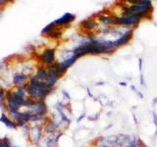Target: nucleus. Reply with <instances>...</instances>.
I'll use <instances>...</instances> for the list:
<instances>
[{
  "label": "nucleus",
  "instance_id": "1",
  "mask_svg": "<svg viewBox=\"0 0 157 147\" xmlns=\"http://www.w3.org/2000/svg\"><path fill=\"white\" fill-rule=\"evenodd\" d=\"M54 88H49L45 85V82L39 81L38 78L33 76L31 78V81L26 87L27 94L32 98L33 100H45V98L51 94Z\"/></svg>",
  "mask_w": 157,
  "mask_h": 147
},
{
  "label": "nucleus",
  "instance_id": "2",
  "mask_svg": "<svg viewBox=\"0 0 157 147\" xmlns=\"http://www.w3.org/2000/svg\"><path fill=\"white\" fill-rule=\"evenodd\" d=\"M152 12V2L151 0H140L139 2L131 5V6H126L124 8L123 15L128 14H136L140 16L142 19L149 17Z\"/></svg>",
  "mask_w": 157,
  "mask_h": 147
},
{
  "label": "nucleus",
  "instance_id": "3",
  "mask_svg": "<svg viewBox=\"0 0 157 147\" xmlns=\"http://www.w3.org/2000/svg\"><path fill=\"white\" fill-rule=\"evenodd\" d=\"M142 18L136 14H128V15H122L121 17H116L115 26L123 27L126 28H134L137 26Z\"/></svg>",
  "mask_w": 157,
  "mask_h": 147
},
{
  "label": "nucleus",
  "instance_id": "4",
  "mask_svg": "<svg viewBox=\"0 0 157 147\" xmlns=\"http://www.w3.org/2000/svg\"><path fill=\"white\" fill-rule=\"evenodd\" d=\"M118 141V134L102 135L93 139L91 147H116Z\"/></svg>",
  "mask_w": 157,
  "mask_h": 147
},
{
  "label": "nucleus",
  "instance_id": "5",
  "mask_svg": "<svg viewBox=\"0 0 157 147\" xmlns=\"http://www.w3.org/2000/svg\"><path fill=\"white\" fill-rule=\"evenodd\" d=\"M29 108L28 112L31 114H36V115H41V116H46L48 113V107L45 101L43 100H34L33 104L31 105Z\"/></svg>",
  "mask_w": 157,
  "mask_h": 147
},
{
  "label": "nucleus",
  "instance_id": "6",
  "mask_svg": "<svg viewBox=\"0 0 157 147\" xmlns=\"http://www.w3.org/2000/svg\"><path fill=\"white\" fill-rule=\"evenodd\" d=\"M43 126L40 125H36V126H33V127L29 129V138H31V141L34 144H38L43 139Z\"/></svg>",
  "mask_w": 157,
  "mask_h": 147
},
{
  "label": "nucleus",
  "instance_id": "7",
  "mask_svg": "<svg viewBox=\"0 0 157 147\" xmlns=\"http://www.w3.org/2000/svg\"><path fill=\"white\" fill-rule=\"evenodd\" d=\"M134 32H135L134 28H129L125 33H123L120 37H118L117 39H115V40H114V46L116 47V49L120 48V47L124 46V45H127V44L132 40V36H134Z\"/></svg>",
  "mask_w": 157,
  "mask_h": 147
},
{
  "label": "nucleus",
  "instance_id": "8",
  "mask_svg": "<svg viewBox=\"0 0 157 147\" xmlns=\"http://www.w3.org/2000/svg\"><path fill=\"white\" fill-rule=\"evenodd\" d=\"M40 61L42 64L48 67L55 64V49L48 48L46 50H44L40 56Z\"/></svg>",
  "mask_w": 157,
  "mask_h": 147
},
{
  "label": "nucleus",
  "instance_id": "9",
  "mask_svg": "<svg viewBox=\"0 0 157 147\" xmlns=\"http://www.w3.org/2000/svg\"><path fill=\"white\" fill-rule=\"evenodd\" d=\"M81 28H82V31L86 32V34L88 33H94L93 31L96 29L97 31V28H98V23L96 21L95 18L90 17V18H87L86 20H83L81 24Z\"/></svg>",
  "mask_w": 157,
  "mask_h": 147
},
{
  "label": "nucleus",
  "instance_id": "10",
  "mask_svg": "<svg viewBox=\"0 0 157 147\" xmlns=\"http://www.w3.org/2000/svg\"><path fill=\"white\" fill-rule=\"evenodd\" d=\"M76 16L72 13H65L62 17H60L59 19L55 20L53 23L58 27H65L68 26V24H72L74 21H75Z\"/></svg>",
  "mask_w": 157,
  "mask_h": 147
},
{
  "label": "nucleus",
  "instance_id": "11",
  "mask_svg": "<svg viewBox=\"0 0 157 147\" xmlns=\"http://www.w3.org/2000/svg\"><path fill=\"white\" fill-rule=\"evenodd\" d=\"M43 130L44 132L46 134H56L59 130H61L59 129V126H57V124L54 122L52 119H48L45 123H44V126H43Z\"/></svg>",
  "mask_w": 157,
  "mask_h": 147
},
{
  "label": "nucleus",
  "instance_id": "12",
  "mask_svg": "<svg viewBox=\"0 0 157 147\" xmlns=\"http://www.w3.org/2000/svg\"><path fill=\"white\" fill-rule=\"evenodd\" d=\"M7 103H8V109L10 112L19 111L20 107H21L20 103L17 101L16 97H15L14 93H11V92H9L7 94Z\"/></svg>",
  "mask_w": 157,
  "mask_h": 147
},
{
  "label": "nucleus",
  "instance_id": "13",
  "mask_svg": "<svg viewBox=\"0 0 157 147\" xmlns=\"http://www.w3.org/2000/svg\"><path fill=\"white\" fill-rule=\"evenodd\" d=\"M115 21H116V17L113 16H106L104 14L98 16V22L101 24H104V26H108V27L115 26Z\"/></svg>",
  "mask_w": 157,
  "mask_h": 147
},
{
  "label": "nucleus",
  "instance_id": "14",
  "mask_svg": "<svg viewBox=\"0 0 157 147\" xmlns=\"http://www.w3.org/2000/svg\"><path fill=\"white\" fill-rule=\"evenodd\" d=\"M34 76H36L39 81L45 82L48 80V70L44 67H40V68L37 69V71H36Z\"/></svg>",
  "mask_w": 157,
  "mask_h": 147
},
{
  "label": "nucleus",
  "instance_id": "15",
  "mask_svg": "<svg viewBox=\"0 0 157 147\" xmlns=\"http://www.w3.org/2000/svg\"><path fill=\"white\" fill-rule=\"evenodd\" d=\"M0 122L2 123V124H4V126H7V127H9V129H17V124L16 123H14L12 120H10L9 118H8V116H6L3 113V114L1 115V117H0Z\"/></svg>",
  "mask_w": 157,
  "mask_h": 147
},
{
  "label": "nucleus",
  "instance_id": "16",
  "mask_svg": "<svg viewBox=\"0 0 157 147\" xmlns=\"http://www.w3.org/2000/svg\"><path fill=\"white\" fill-rule=\"evenodd\" d=\"M27 78H28V76H26L25 74H16V75H14L13 77V82H14V85L21 86V85H24L23 83Z\"/></svg>",
  "mask_w": 157,
  "mask_h": 147
},
{
  "label": "nucleus",
  "instance_id": "17",
  "mask_svg": "<svg viewBox=\"0 0 157 147\" xmlns=\"http://www.w3.org/2000/svg\"><path fill=\"white\" fill-rule=\"evenodd\" d=\"M130 89L135 93V94L140 98V100H144V93H142L140 90L137 89V87L135 85H130Z\"/></svg>",
  "mask_w": 157,
  "mask_h": 147
},
{
  "label": "nucleus",
  "instance_id": "18",
  "mask_svg": "<svg viewBox=\"0 0 157 147\" xmlns=\"http://www.w3.org/2000/svg\"><path fill=\"white\" fill-rule=\"evenodd\" d=\"M61 36H62L61 31L59 28H53L52 31L47 34V36L51 37V38H60Z\"/></svg>",
  "mask_w": 157,
  "mask_h": 147
},
{
  "label": "nucleus",
  "instance_id": "19",
  "mask_svg": "<svg viewBox=\"0 0 157 147\" xmlns=\"http://www.w3.org/2000/svg\"><path fill=\"white\" fill-rule=\"evenodd\" d=\"M151 119H152V123L155 126V131H154V136H157V113L153 110L151 111Z\"/></svg>",
  "mask_w": 157,
  "mask_h": 147
},
{
  "label": "nucleus",
  "instance_id": "20",
  "mask_svg": "<svg viewBox=\"0 0 157 147\" xmlns=\"http://www.w3.org/2000/svg\"><path fill=\"white\" fill-rule=\"evenodd\" d=\"M55 27H56V24H54V23L49 24H47V26L42 29V31H41V33H42V34H46V36H47V34H48L49 32H50L53 28H55Z\"/></svg>",
  "mask_w": 157,
  "mask_h": 147
},
{
  "label": "nucleus",
  "instance_id": "21",
  "mask_svg": "<svg viewBox=\"0 0 157 147\" xmlns=\"http://www.w3.org/2000/svg\"><path fill=\"white\" fill-rule=\"evenodd\" d=\"M99 118H100V112H98V113H94L92 115H88L86 117V119L90 122H96L99 120Z\"/></svg>",
  "mask_w": 157,
  "mask_h": 147
},
{
  "label": "nucleus",
  "instance_id": "22",
  "mask_svg": "<svg viewBox=\"0 0 157 147\" xmlns=\"http://www.w3.org/2000/svg\"><path fill=\"white\" fill-rule=\"evenodd\" d=\"M87 117V112L86 111V110H83L80 115H78V117L77 118V120H76V122H77V124H80V123L83 120V119H86V118Z\"/></svg>",
  "mask_w": 157,
  "mask_h": 147
},
{
  "label": "nucleus",
  "instance_id": "23",
  "mask_svg": "<svg viewBox=\"0 0 157 147\" xmlns=\"http://www.w3.org/2000/svg\"><path fill=\"white\" fill-rule=\"evenodd\" d=\"M62 96L64 100H66V103H71V95L67 90H62Z\"/></svg>",
  "mask_w": 157,
  "mask_h": 147
},
{
  "label": "nucleus",
  "instance_id": "24",
  "mask_svg": "<svg viewBox=\"0 0 157 147\" xmlns=\"http://www.w3.org/2000/svg\"><path fill=\"white\" fill-rule=\"evenodd\" d=\"M140 86H144L146 87V83H145V80H144V74H140Z\"/></svg>",
  "mask_w": 157,
  "mask_h": 147
},
{
  "label": "nucleus",
  "instance_id": "25",
  "mask_svg": "<svg viewBox=\"0 0 157 147\" xmlns=\"http://www.w3.org/2000/svg\"><path fill=\"white\" fill-rule=\"evenodd\" d=\"M5 101V94H4V92L3 90L0 89V105H3V103Z\"/></svg>",
  "mask_w": 157,
  "mask_h": 147
},
{
  "label": "nucleus",
  "instance_id": "26",
  "mask_svg": "<svg viewBox=\"0 0 157 147\" xmlns=\"http://www.w3.org/2000/svg\"><path fill=\"white\" fill-rule=\"evenodd\" d=\"M132 120H134V123H135V125L136 126H139V119H137V117H136V115L135 114L134 112H132Z\"/></svg>",
  "mask_w": 157,
  "mask_h": 147
},
{
  "label": "nucleus",
  "instance_id": "27",
  "mask_svg": "<svg viewBox=\"0 0 157 147\" xmlns=\"http://www.w3.org/2000/svg\"><path fill=\"white\" fill-rule=\"evenodd\" d=\"M86 94L88 95V97H90V98H94V95H93V93L91 92L90 87H86Z\"/></svg>",
  "mask_w": 157,
  "mask_h": 147
},
{
  "label": "nucleus",
  "instance_id": "28",
  "mask_svg": "<svg viewBox=\"0 0 157 147\" xmlns=\"http://www.w3.org/2000/svg\"><path fill=\"white\" fill-rule=\"evenodd\" d=\"M151 106L152 107H156L157 106V96L152 98V100H151Z\"/></svg>",
  "mask_w": 157,
  "mask_h": 147
},
{
  "label": "nucleus",
  "instance_id": "29",
  "mask_svg": "<svg viewBox=\"0 0 157 147\" xmlns=\"http://www.w3.org/2000/svg\"><path fill=\"white\" fill-rule=\"evenodd\" d=\"M142 63H144V60H142V58H140L139 59V69H140V74L142 73Z\"/></svg>",
  "mask_w": 157,
  "mask_h": 147
},
{
  "label": "nucleus",
  "instance_id": "30",
  "mask_svg": "<svg viewBox=\"0 0 157 147\" xmlns=\"http://www.w3.org/2000/svg\"><path fill=\"white\" fill-rule=\"evenodd\" d=\"M119 85L122 87H127L128 85H129V83H128L127 81H119Z\"/></svg>",
  "mask_w": 157,
  "mask_h": 147
},
{
  "label": "nucleus",
  "instance_id": "31",
  "mask_svg": "<svg viewBox=\"0 0 157 147\" xmlns=\"http://www.w3.org/2000/svg\"><path fill=\"white\" fill-rule=\"evenodd\" d=\"M126 1H127L128 3H130L131 5H134V4H136V3L139 2L140 0H126Z\"/></svg>",
  "mask_w": 157,
  "mask_h": 147
},
{
  "label": "nucleus",
  "instance_id": "32",
  "mask_svg": "<svg viewBox=\"0 0 157 147\" xmlns=\"http://www.w3.org/2000/svg\"><path fill=\"white\" fill-rule=\"evenodd\" d=\"M105 85L104 81H96L95 82V85L96 86H101V85Z\"/></svg>",
  "mask_w": 157,
  "mask_h": 147
},
{
  "label": "nucleus",
  "instance_id": "33",
  "mask_svg": "<svg viewBox=\"0 0 157 147\" xmlns=\"http://www.w3.org/2000/svg\"><path fill=\"white\" fill-rule=\"evenodd\" d=\"M9 0H0V4H4V3H7Z\"/></svg>",
  "mask_w": 157,
  "mask_h": 147
},
{
  "label": "nucleus",
  "instance_id": "34",
  "mask_svg": "<svg viewBox=\"0 0 157 147\" xmlns=\"http://www.w3.org/2000/svg\"><path fill=\"white\" fill-rule=\"evenodd\" d=\"M12 147H14V146H12Z\"/></svg>",
  "mask_w": 157,
  "mask_h": 147
}]
</instances>
